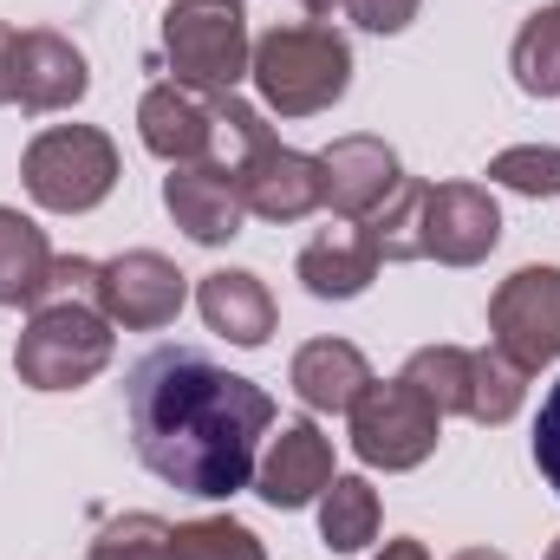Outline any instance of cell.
<instances>
[{"label":"cell","instance_id":"cell-34","mask_svg":"<svg viewBox=\"0 0 560 560\" xmlns=\"http://www.w3.org/2000/svg\"><path fill=\"white\" fill-rule=\"evenodd\" d=\"M548 560H560V541H555V548H548Z\"/></svg>","mask_w":560,"mask_h":560},{"label":"cell","instance_id":"cell-33","mask_svg":"<svg viewBox=\"0 0 560 560\" xmlns=\"http://www.w3.org/2000/svg\"><path fill=\"white\" fill-rule=\"evenodd\" d=\"M456 560H509V555H502V548H463Z\"/></svg>","mask_w":560,"mask_h":560},{"label":"cell","instance_id":"cell-32","mask_svg":"<svg viewBox=\"0 0 560 560\" xmlns=\"http://www.w3.org/2000/svg\"><path fill=\"white\" fill-rule=\"evenodd\" d=\"M300 7H306V13H313V20H326V13H339V7H346V0H300Z\"/></svg>","mask_w":560,"mask_h":560},{"label":"cell","instance_id":"cell-16","mask_svg":"<svg viewBox=\"0 0 560 560\" xmlns=\"http://www.w3.org/2000/svg\"><path fill=\"white\" fill-rule=\"evenodd\" d=\"M385 268L372 222H332L300 248V280L313 300H359Z\"/></svg>","mask_w":560,"mask_h":560},{"label":"cell","instance_id":"cell-25","mask_svg":"<svg viewBox=\"0 0 560 560\" xmlns=\"http://www.w3.org/2000/svg\"><path fill=\"white\" fill-rule=\"evenodd\" d=\"M170 541H176V528L163 522V515H112L105 528H98V541H92V560H170Z\"/></svg>","mask_w":560,"mask_h":560},{"label":"cell","instance_id":"cell-29","mask_svg":"<svg viewBox=\"0 0 560 560\" xmlns=\"http://www.w3.org/2000/svg\"><path fill=\"white\" fill-rule=\"evenodd\" d=\"M423 0H346V13L365 26V33H405L418 20Z\"/></svg>","mask_w":560,"mask_h":560},{"label":"cell","instance_id":"cell-7","mask_svg":"<svg viewBox=\"0 0 560 560\" xmlns=\"http://www.w3.org/2000/svg\"><path fill=\"white\" fill-rule=\"evenodd\" d=\"M502 242V209L482 183H423L418 202V261L476 268Z\"/></svg>","mask_w":560,"mask_h":560},{"label":"cell","instance_id":"cell-15","mask_svg":"<svg viewBox=\"0 0 560 560\" xmlns=\"http://www.w3.org/2000/svg\"><path fill=\"white\" fill-rule=\"evenodd\" d=\"M332 476H339L332 469V436H319V423L293 418V423H280L268 456L255 463V495L268 509H306V502L326 495Z\"/></svg>","mask_w":560,"mask_h":560},{"label":"cell","instance_id":"cell-23","mask_svg":"<svg viewBox=\"0 0 560 560\" xmlns=\"http://www.w3.org/2000/svg\"><path fill=\"white\" fill-rule=\"evenodd\" d=\"M405 378L436 405V418H463V405H469V346H418Z\"/></svg>","mask_w":560,"mask_h":560},{"label":"cell","instance_id":"cell-10","mask_svg":"<svg viewBox=\"0 0 560 560\" xmlns=\"http://www.w3.org/2000/svg\"><path fill=\"white\" fill-rule=\"evenodd\" d=\"M183 300H189V275H183L170 255H156V248H131V255L105 261V293H98V306H105V319L125 326V332H163V326L183 313Z\"/></svg>","mask_w":560,"mask_h":560},{"label":"cell","instance_id":"cell-14","mask_svg":"<svg viewBox=\"0 0 560 560\" xmlns=\"http://www.w3.org/2000/svg\"><path fill=\"white\" fill-rule=\"evenodd\" d=\"M163 209H170V222H176L189 242H202V248L235 242L242 222H248L235 176L215 170V163H176V170L163 176Z\"/></svg>","mask_w":560,"mask_h":560},{"label":"cell","instance_id":"cell-22","mask_svg":"<svg viewBox=\"0 0 560 560\" xmlns=\"http://www.w3.org/2000/svg\"><path fill=\"white\" fill-rule=\"evenodd\" d=\"M509 66H515V85L528 98H560V7L528 13V26L515 33Z\"/></svg>","mask_w":560,"mask_h":560},{"label":"cell","instance_id":"cell-21","mask_svg":"<svg viewBox=\"0 0 560 560\" xmlns=\"http://www.w3.org/2000/svg\"><path fill=\"white\" fill-rule=\"evenodd\" d=\"M522 398H528V365H515L502 346L469 352V405H463V418L495 430V423H509L522 411Z\"/></svg>","mask_w":560,"mask_h":560},{"label":"cell","instance_id":"cell-24","mask_svg":"<svg viewBox=\"0 0 560 560\" xmlns=\"http://www.w3.org/2000/svg\"><path fill=\"white\" fill-rule=\"evenodd\" d=\"M170 560H268V548L255 541V528L229 522V515H202V522H183Z\"/></svg>","mask_w":560,"mask_h":560},{"label":"cell","instance_id":"cell-11","mask_svg":"<svg viewBox=\"0 0 560 560\" xmlns=\"http://www.w3.org/2000/svg\"><path fill=\"white\" fill-rule=\"evenodd\" d=\"M319 176H326V209L339 222H365V215H378L398 196L405 163H398V150L385 138L359 131V138H339L332 150H319Z\"/></svg>","mask_w":560,"mask_h":560},{"label":"cell","instance_id":"cell-18","mask_svg":"<svg viewBox=\"0 0 560 560\" xmlns=\"http://www.w3.org/2000/svg\"><path fill=\"white\" fill-rule=\"evenodd\" d=\"M287 385L300 392L306 411H352L359 392L372 385V365L352 339H306L287 365Z\"/></svg>","mask_w":560,"mask_h":560},{"label":"cell","instance_id":"cell-4","mask_svg":"<svg viewBox=\"0 0 560 560\" xmlns=\"http://www.w3.org/2000/svg\"><path fill=\"white\" fill-rule=\"evenodd\" d=\"M26 196L52 215H85L118 189V143L98 125H52L20 156Z\"/></svg>","mask_w":560,"mask_h":560},{"label":"cell","instance_id":"cell-5","mask_svg":"<svg viewBox=\"0 0 560 560\" xmlns=\"http://www.w3.org/2000/svg\"><path fill=\"white\" fill-rule=\"evenodd\" d=\"M163 52H170L183 85L235 92L248 79V66H255V39H248L242 0H176L163 13Z\"/></svg>","mask_w":560,"mask_h":560},{"label":"cell","instance_id":"cell-19","mask_svg":"<svg viewBox=\"0 0 560 560\" xmlns=\"http://www.w3.org/2000/svg\"><path fill=\"white\" fill-rule=\"evenodd\" d=\"M46 275H52L46 229L0 202V306H26V313H33V300H39Z\"/></svg>","mask_w":560,"mask_h":560},{"label":"cell","instance_id":"cell-20","mask_svg":"<svg viewBox=\"0 0 560 560\" xmlns=\"http://www.w3.org/2000/svg\"><path fill=\"white\" fill-rule=\"evenodd\" d=\"M319 541L332 555H359L365 541H378V489L365 476H332L319 495Z\"/></svg>","mask_w":560,"mask_h":560},{"label":"cell","instance_id":"cell-31","mask_svg":"<svg viewBox=\"0 0 560 560\" xmlns=\"http://www.w3.org/2000/svg\"><path fill=\"white\" fill-rule=\"evenodd\" d=\"M378 560H430V555H423V541H385Z\"/></svg>","mask_w":560,"mask_h":560},{"label":"cell","instance_id":"cell-9","mask_svg":"<svg viewBox=\"0 0 560 560\" xmlns=\"http://www.w3.org/2000/svg\"><path fill=\"white\" fill-rule=\"evenodd\" d=\"M215 98H222V92H202V85H183V79L150 85L143 105H138L143 150L163 156L170 170H176V163H215V138H222Z\"/></svg>","mask_w":560,"mask_h":560},{"label":"cell","instance_id":"cell-8","mask_svg":"<svg viewBox=\"0 0 560 560\" xmlns=\"http://www.w3.org/2000/svg\"><path fill=\"white\" fill-rule=\"evenodd\" d=\"M489 346L541 372L560 359V268H515L489 293Z\"/></svg>","mask_w":560,"mask_h":560},{"label":"cell","instance_id":"cell-17","mask_svg":"<svg viewBox=\"0 0 560 560\" xmlns=\"http://www.w3.org/2000/svg\"><path fill=\"white\" fill-rule=\"evenodd\" d=\"M196 306H202L209 332H222V339L242 346V352L268 346V332H275V293H268V280L248 275V268H215V275H202Z\"/></svg>","mask_w":560,"mask_h":560},{"label":"cell","instance_id":"cell-12","mask_svg":"<svg viewBox=\"0 0 560 560\" xmlns=\"http://www.w3.org/2000/svg\"><path fill=\"white\" fill-rule=\"evenodd\" d=\"M235 189H242V209L261 215V222H300L313 209H326V176H319V156L306 150H287V143H261L242 170H235Z\"/></svg>","mask_w":560,"mask_h":560},{"label":"cell","instance_id":"cell-6","mask_svg":"<svg viewBox=\"0 0 560 560\" xmlns=\"http://www.w3.org/2000/svg\"><path fill=\"white\" fill-rule=\"evenodd\" d=\"M346 418H352L359 463H372V469H418V463H430V450L443 436L436 405L423 398L411 378H385V385L372 378Z\"/></svg>","mask_w":560,"mask_h":560},{"label":"cell","instance_id":"cell-26","mask_svg":"<svg viewBox=\"0 0 560 560\" xmlns=\"http://www.w3.org/2000/svg\"><path fill=\"white\" fill-rule=\"evenodd\" d=\"M489 183L515 189V196H560V150L555 143H515V150H495L489 156Z\"/></svg>","mask_w":560,"mask_h":560},{"label":"cell","instance_id":"cell-28","mask_svg":"<svg viewBox=\"0 0 560 560\" xmlns=\"http://www.w3.org/2000/svg\"><path fill=\"white\" fill-rule=\"evenodd\" d=\"M535 469L548 476V489L560 495V385L541 398V418H535Z\"/></svg>","mask_w":560,"mask_h":560},{"label":"cell","instance_id":"cell-27","mask_svg":"<svg viewBox=\"0 0 560 560\" xmlns=\"http://www.w3.org/2000/svg\"><path fill=\"white\" fill-rule=\"evenodd\" d=\"M418 202H423V183H398V196L378 209V215H365L372 222V235H378V255L385 261H418Z\"/></svg>","mask_w":560,"mask_h":560},{"label":"cell","instance_id":"cell-1","mask_svg":"<svg viewBox=\"0 0 560 560\" xmlns=\"http://www.w3.org/2000/svg\"><path fill=\"white\" fill-rule=\"evenodd\" d=\"M125 411H131V443L143 469L202 502L248 489L261 463L255 443L275 430V398L196 346L143 352L131 365Z\"/></svg>","mask_w":560,"mask_h":560},{"label":"cell","instance_id":"cell-13","mask_svg":"<svg viewBox=\"0 0 560 560\" xmlns=\"http://www.w3.org/2000/svg\"><path fill=\"white\" fill-rule=\"evenodd\" d=\"M85 85H92L85 52H79L66 33H52V26L20 33V46H13V105H20V112H33V118L72 112V105L85 98Z\"/></svg>","mask_w":560,"mask_h":560},{"label":"cell","instance_id":"cell-2","mask_svg":"<svg viewBox=\"0 0 560 560\" xmlns=\"http://www.w3.org/2000/svg\"><path fill=\"white\" fill-rule=\"evenodd\" d=\"M261 105L280 118H313L332 112L352 85V46L346 33H332L326 20H300V26H275L255 39V66H248Z\"/></svg>","mask_w":560,"mask_h":560},{"label":"cell","instance_id":"cell-3","mask_svg":"<svg viewBox=\"0 0 560 560\" xmlns=\"http://www.w3.org/2000/svg\"><path fill=\"white\" fill-rule=\"evenodd\" d=\"M112 346H118V332H112L105 306L46 300V306H33V319L13 346V372L33 392H79L112 365Z\"/></svg>","mask_w":560,"mask_h":560},{"label":"cell","instance_id":"cell-30","mask_svg":"<svg viewBox=\"0 0 560 560\" xmlns=\"http://www.w3.org/2000/svg\"><path fill=\"white\" fill-rule=\"evenodd\" d=\"M13 46H20V33L0 26V105H13Z\"/></svg>","mask_w":560,"mask_h":560}]
</instances>
